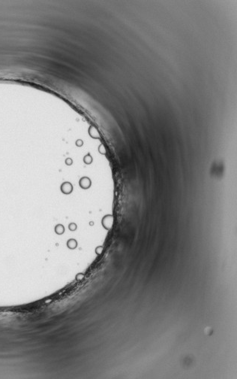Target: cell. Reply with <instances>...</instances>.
Returning <instances> with one entry per match:
<instances>
[{"instance_id":"obj_1","label":"cell","mask_w":237,"mask_h":379,"mask_svg":"<svg viewBox=\"0 0 237 379\" xmlns=\"http://www.w3.org/2000/svg\"><path fill=\"white\" fill-rule=\"evenodd\" d=\"M60 190L62 193L64 194H70L73 191V186L71 183L69 182H64L62 184L60 187Z\"/></svg>"},{"instance_id":"obj_2","label":"cell","mask_w":237,"mask_h":379,"mask_svg":"<svg viewBox=\"0 0 237 379\" xmlns=\"http://www.w3.org/2000/svg\"><path fill=\"white\" fill-rule=\"evenodd\" d=\"M80 186L81 188L83 189H88L91 186V181L89 180V178L84 177L80 180Z\"/></svg>"}]
</instances>
